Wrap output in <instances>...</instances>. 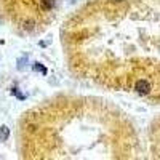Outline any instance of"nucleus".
<instances>
[{
  "label": "nucleus",
  "instance_id": "1",
  "mask_svg": "<svg viewBox=\"0 0 160 160\" xmlns=\"http://www.w3.org/2000/svg\"><path fill=\"white\" fill-rule=\"evenodd\" d=\"M136 91H138L141 96H146V94H149L150 93V90H152V87H150V83L147 82V80H144V79H141V80H138L136 82Z\"/></svg>",
  "mask_w": 160,
  "mask_h": 160
},
{
  "label": "nucleus",
  "instance_id": "2",
  "mask_svg": "<svg viewBox=\"0 0 160 160\" xmlns=\"http://www.w3.org/2000/svg\"><path fill=\"white\" fill-rule=\"evenodd\" d=\"M40 8L43 11H50L55 8V0H40Z\"/></svg>",
  "mask_w": 160,
  "mask_h": 160
},
{
  "label": "nucleus",
  "instance_id": "3",
  "mask_svg": "<svg viewBox=\"0 0 160 160\" xmlns=\"http://www.w3.org/2000/svg\"><path fill=\"white\" fill-rule=\"evenodd\" d=\"M8 136H10V128L7 125H2L0 126V141H7Z\"/></svg>",
  "mask_w": 160,
  "mask_h": 160
},
{
  "label": "nucleus",
  "instance_id": "4",
  "mask_svg": "<svg viewBox=\"0 0 160 160\" xmlns=\"http://www.w3.org/2000/svg\"><path fill=\"white\" fill-rule=\"evenodd\" d=\"M34 69L37 70V72H42L43 75H46V69H45V67H43L40 63H35V64H34Z\"/></svg>",
  "mask_w": 160,
  "mask_h": 160
},
{
  "label": "nucleus",
  "instance_id": "5",
  "mask_svg": "<svg viewBox=\"0 0 160 160\" xmlns=\"http://www.w3.org/2000/svg\"><path fill=\"white\" fill-rule=\"evenodd\" d=\"M24 63H27V58L19 59V66H18V69H23V67H24Z\"/></svg>",
  "mask_w": 160,
  "mask_h": 160
},
{
  "label": "nucleus",
  "instance_id": "6",
  "mask_svg": "<svg viewBox=\"0 0 160 160\" xmlns=\"http://www.w3.org/2000/svg\"><path fill=\"white\" fill-rule=\"evenodd\" d=\"M13 93L16 94V96L19 98V99H24V98H26V96H23V94H19V93H18V88H13Z\"/></svg>",
  "mask_w": 160,
  "mask_h": 160
},
{
  "label": "nucleus",
  "instance_id": "7",
  "mask_svg": "<svg viewBox=\"0 0 160 160\" xmlns=\"http://www.w3.org/2000/svg\"><path fill=\"white\" fill-rule=\"evenodd\" d=\"M115 2H123V0H115Z\"/></svg>",
  "mask_w": 160,
  "mask_h": 160
}]
</instances>
